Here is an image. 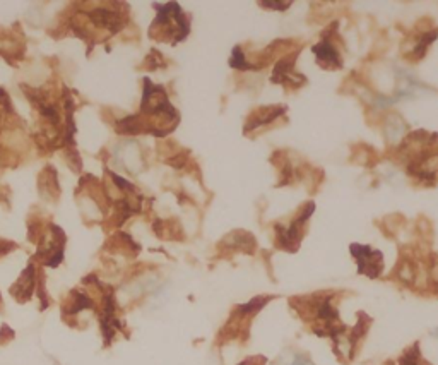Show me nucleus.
Masks as SVG:
<instances>
[{"instance_id": "obj_1", "label": "nucleus", "mask_w": 438, "mask_h": 365, "mask_svg": "<svg viewBox=\"0 0 438 365\" xmlns=\"http://www.w3.org/2000/svg\"><path fill=\"white\" fill-rule=\"evenodd\" d=\"M352 256L358 259L359 273L368 275L370 278H375L382 271V254L379 250H372L366 246H351Z\"/></svg>"}, {"instance_id": "obj_2", "label": "nucleus", "mask_w": 438, "mask_h": 365, "mask_svg": "<svg viewBox=\"0 0 438 365\" xmlns=\"http://www.w3.org/2000/svg\"><path fill=\"white\" fill-rule=\"evenodd\" d=\"M33 286H34V268L33 266H30V268L21 275V278L17 279L16 285L12 286V295H16L19 300L30 299L31 292H33Z\"/></svg>"}, {"instance_id": "obj_3", "label": "nucleus", "mask_w": 438, "mask_h": 365, "mask_svg": "<svg viewBox=\"0 0 438 365\" xmlns=\"http://www.w3.org/2000/svg\"><path fill=\"white\" fill-rule=\"evenodd\" d=\"M312 50L317 55V59H319V62L332 63V66L341 67V60L339 57H337L336 48H334L329 41H320L319 45H315V47L312 48Z\"/></svg>"}, {"instance_id": "obj_4", "label": "nucleus", "mask_w": 438, "mask_h": 365, "mask_svg": "<svg viewBox=\"0 0 438 365\" xmlns=\"http://www.w3.org/2000/svg\"><path fill=\"white\" fill-rule=\"evenodd\" d=\"M230 66L237 67V69H243V70L250 69V66H248L247 60H245V55L241 53V50L238 47L233 50V59L230 60Z\"/></svg>"}, {"instance_id": "obj_5", "label": "nucleus", "mask_w": 438, "mask_h": 365, "mask_svg": "<svg viewBox=\"0 0 438 365\" xmlns=\"http://www.w3.org/2000/svg\"><path fill=\"white\" fill-rule=\"evenodd\" d=\"M401 365H423L419 362V353H416V348L409 350V352L402 357Z\"/></svg>"}, {"instance_id": "obj_6", "label": "nucleus", "mask_w": 438, "mask_h": 365, "mask_svg": "<svg viewBox=\"0 0 438 365\" xmlns=\"http://www.w3.org/2000/svg\"><path fill=\"white\" fill-rule=\"evenodd\" d=\"M290 365H313V362L303 355H295L293 362H291Z\"/></svg>"}, {"instance_id": "obj_7", "label": "nucleus", "mask_w": 438, "mask_h": 365, "mask_svg": "<svg viewBox=\"0 0 438 365\" xmlns=\"http://www.w3.org/2000/svg\"><path fill=\"white\" fill-rule=\"evenodd\" d=\"M12 249V244H6V242H0V256L7 254L9 250Z\"/></svg>"}, {"instance_id": "obj_8", "label": "nucleus", "mask_w": 438, "mask_h": 365, "mask_svg": "<svg viewBox=\"0 0 438 365\" xmlns=\"http://www.w3.org/2000/svg\"><path fill=\"white\" fill-rule=\"evenodd\" d=\"M432 336H435V338H438V328H437V329H433V331H432Z\"/></svg>"}]
</instances>
